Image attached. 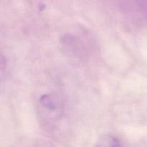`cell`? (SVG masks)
<instances>
[{
	"label": "cell",
	"instance_id": "6da1fadb",
	"mask_svg": "<svg viewBox=\"0 0 147 147\" xmlns=\"http://www.w3.org/2000/svg\"><path fill=\"white\" fill-rule=\"evenodd\" d=\"M57 100L54 96L50 94H45L41 96L40 98V102L44 107L47 108L50 111H55L57 109Z\"/></svg>",
	"mask_w": 147,
	"mask_h": 147
},
{
	"label": "cell",
	"instance_id": "7a4b0ae2",
	"mask_svg": "<svg viewBox=\"0 0 147 147\" xmlns=\"http://www.w3.org/2000/svg\"><path fill=\"white\" fill-rule=\"evenodd\" d=\"M98 146H121L120 141L112 136H103L98 140Z\"/></svg>",
	"mask_w": 147,
	"mask_h": 147
}]
</instances>
